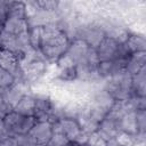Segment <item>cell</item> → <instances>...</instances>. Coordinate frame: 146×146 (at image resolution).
<instances>
[{"label": "cell", "mask_w": 146, "mask_h": 146, "mask_svg": "<svg viewBox=\"0 0 146 146\" xmlns=\"http://www.w3.org/2000/svg\"><path fill=\"white\" fill-rule=\"evenodd\" d=\"M70 43V39L57 29L56 23L42 26L39 50L48 63H55L62 55H64Z\"/></svg>", "instance_id": "1"}, {"label": "cell", "mask_w": 146, "mask_h": 146, "mask_svg": "<svg viewBox=\"0 0 146 146\" xmlns=\"http://www.w3.org/2000/svg\"><path fill=\"white\" fill-rule=\"evenodd\" d=\"M102 88L105 89L115 99V102L127 100L132 95L131 75L125 71H121L110 79L103 80Z\"/></svg>", "instance_id": "2"}, {"label": "cell", "mask_w": 146, "mask_h": 146, "mask_svg": "<svg viewBox=\"0 0 146 146\" xmlns=\"http://www.w3.org/2000/svg\"><path fill=\"white\" fill-rule=\"evenodd\" d=\"M2 122L8 135L17 137L27 135L36 121L33 116H24L13 111L2 119Z\"/></svg>", "instance_id": "3"}, {"label": "cell", "mask_w": 146, "mask_h": 146, "mask_svg": "<svg viewBox=\"0 0 146 146\" xmlns=\"http://www.w3.org/2000/svg\"><path fill=\"white\" fill-rule=\"evenodd\" d=\"M96 52L98 56L99 62L106 60H114L119 58H125L130 56V52L124 43H117L116 41L105 38L100 44L96 48Z\"/></svg>", "instance_id": "4"}, {"label": "cell", "mask_w": 146, "mask_h": 146, "mask_svg": "<svg viewBox=\"0 0 146 146\" xmlns=\"http://www.w3.org/2000/svg\"><path fill=\"white\" fill-rule=\"evenodd\" d=\"M75 39L82 40L86 42L90 48L96 49L100 42L105 39V33L100 25L96 22V18L94 22L89 24H83L79 25L76 27V33H75Z\"/></svg>", "instance_id": "5"}, {"label": "cell", "mask_w": 146, "mask_h": 146, "mask_svg": "<svg viewBox=\"0 0 146 146\" xmlns=\"http://www.w3.org/2000/svg\"><path fill=\"white\" fill-rule=\"evenodd\" d=\"M52 132L63 135L70 143L73 144L75 138L81 132V128L78 122L72 117H62L52 123Z\"/></svg>", "instance_id": "6"}, {"label": "cell", "mask_w": 146, "mask_h": 146, "mask_svg": "<svg viewBox=\"0 0 146 146\" xmlns=\"http://www.w3.org/2000/svg\"><path fill=\"white\" fill-rule=\"evenodd\" d=\"M128 58L129 57L119 58V59H114V60L99 62V64L97 66V74H98L99 79L106 80V79H110L111 76L115 75L116 73L124 71L125 66H127Z\"/></svg>", "instance_id": "7"}, {"label": "cell", "mask_w": 146, "mask_h": 146, "mask_svg": "<svg viewBox=\"0 0 146 146\" xmlns=\"http://www.w3.org/2000/svg\"><path fill=\"white\" fill-rule=\"evenodd\" d=\"M29 92H32V90H31V87L29 84H26L25 82H15L10 87L2 90V94L6 98V100L13 108Z\"/></svg>", "instance_id": "8"}, {"label": "cell", "mask_w": 146, "mask_h": 146, "mask_svg": "<svg viewBox=\"0 0 146 146\" xmlns=\"http://www.w3.org/2000/svg\"><path fill=\"white\" fill-rule=\"evenodd\" d=\"M120 119L113 117L111 115H106V117L98 124L97 132L107 141L110 139L116 138V136L121 132L120 129Z\"/></svg>", "instance_id": "9"}, {"label": "cell", "mask_w": 146, "mask_h": 146, "mask_svg": "<svg viewBox=\"0 0 146 146\" xmlns=\"http://www.w3.org/2000/svg\"><path fill=\"white\" fill-rule=\"evenodd\" d=\"M52 124L49 122H35L33 128L27 133L36 144L47 145L52 136Z\"/></svg>", "instance_id": "10"}, {"label": "cell", "mask_w": 146, "mask_h": 146, "mask_svg": "<svg viewBox=\"0 0 146 146\" xmlns=\"http://www.w3.org/2000/svg\"><path fill=\"white\" fill-rule=\"evenodd\" d=\"M14 111L24 116H33L35 112V97L33 92L26 94L18 104L14 107Z\"/></svg>", "instance_id": "11"}, {"label": "cell", "mask_w": 146, "mask_h": 146, "mask_svg": "<svg viewBox=\"0 0 146 146\" xmlns=\"http://www.w3.org/2000/svg\"><path fill=\"white\" fill-rule=\"evenodd\" d=\"M29 24L25 18H15V17H7L3 24V31L11 35H19L24 32H27Z\"/></svg>", "instance_id": "12"}, {"label": "cell", "mask_w": 146, "mask_h": 146, "mask_svg": "<svg viewBox=\"0 0 146 146\" xmlns=\"http://www.w3.org/2000/svg\"><path fill=\"white\" fill-rule=\"evenodd\" d=\"M145 63H146V51L130 54L124 71L132 76L145 66Z\"/></svg>", "instance_id": "13"}, {"label": "cell", "mask_w": 146, "mask_h": 146, "mask_svg": "<svg viewBox=\"0 0 146 146\" xmlns=\"http://www.w3.org/2000/svg\"><path fill=\"white\" fill-rule=\"evenodd\" d=\"M132 95L145 97L146 96V65L135 75L131 76Z\"/></svg>", "instance_id": "14"}, {"label": "cell", "mask_w": 146, "mask_h": 146, "mask_svg": "<svg viewBox=\"0 0 146 146\" xmlns=\"http://www.w3.org/2000/svg\"><path fill=\"white\" fill-rule=\"evenodd\" d=\"M124 44L128 48L130 54L146 51V40H145V36L143 33L131 32Z\"/></svg>", "instance_id": "15"}, {"label": "cell", "mask_w": 146, "mask_h": 146, "mask_svg": "<svg viewBox=\"0 0 146 146\" xmlns=\"http://www.w3.org/2000/svg\"><path fill=\"white\" fill-rule=\"evenodd\" d=\"M120 129H121L122 132H125V133L131 135L133 137H136L139 133L137 122H136L135 111L133 112H128L122 116V119L120 121Z\"/></svg>", "instance_id": "16"}, {"label": "cell", "mask_w": 146, "mask_h": 146, "mask_svg": "<svg viewBox=\"0 0 146 146\" xmlns=\"http://www.w3.org/2000/svg\"><path fill=\"white\" fill-rule=\"evenodd\" d=\"M41 31H42V26H30L27 30L30 43L32 49L34 50H39L41 42Z\"/></svg>", "instance_id": "17"}, {"label": "cell", "mask_w": 146, "mask_h": 146, "mask_svg": "<svg viewBox=\"0 0 146 146\" xmlns=\"http://www.w3.org/2000/svg\"><path fill=\"white\" fill-rule=\"evenodd\" d=\"M7 17H15V18H25V3L24 1H13L7 14Z\"/></svg>", "instance_id": "18"}, {"label": "cell", "mask_w": 146, "mask_h": 146, "mask_svg": "<svg viewBox=\"0 0 146 146\" xmlns=\"http://www.w3.org/2000/svg\"><path fill=\"white\" fill-rule=\"evenodd\" d=\"M36 5L40 8V10H43L47 13H56L59 6V1L41 0V1H36Z\"/></svg>", "instance_id": "19"}, {"label": "cell", "mask_w": 146, "mask_h": 146, "mask_svg": "<svg viewBox=\"0 0 146 146\" xmlns=\"http://www.w3.org/2000/svg\"><path fill=\"white\" fill-rule=\"evenodd\" d=\"M14 83H15L14 76L10 73H8L7 71H5L2 67H0V90H3L6 88L10 87Z\"/></svg>", "instance_id": "20"}, {"label": "cell", "mask_w": 146, "mask_h": 146, "mask_svg": "<svg viewBox=\"0 0 146 146\" xmlns=\"http://www.w3.org/2000/svg\"><path fill=\"white\" fill-rule=\"evenodd\" d=\"M136 114V122L138 127L139 133H146V110H138L135 111Z\"/></svg>", "instance_id": "21"}, {"label": "cell", "mask_w": 146, "mask_h": 146, "mask_svg": "<svg viewBox=\"0 0 146 146\" xmlns=\"http://www.w3.org/2000/svg\"><path fill=\"white\" fill-rule=\"evenodd\" d=\"M46 146H73L63 135L60 133H52L51 138L47 143Z\"/></svg>", "instance_id": "22"}, {"label": "cell", "mask_w": 146, "mask_h": 146, "mask_svg": "<svg viewBox=\"0 0 146 146\" xmlns=\"http://www.w3.org/2000/svg\"><path fill=\"white\" fill-rule=\"evenodd\" d=\"M86 145L87 146H106V140L97 131H95L89 133Z\"/></svg>", "instance_id": "23"}, {"label": "cell", "mask_w": 146, "mask_h": 146, "mask_svg": "<svg viewBox=\"0 0 146 146\" xmlns=\"http://www.w3.org/2000/svg\"><path fill=\"white\" fill-rule=\"evenodd\" d=\"M116 141L119 143L120 146H133L135 143H136V138L131 135H128L125 132H120L117 136H116Z\"/></svg>", "instance_id": "24"}, {"label": "cell", "mask_w": 146, "mask_h": 146, "mask_svg": "<svg viewBox=\"0 0 146 146\" xmlns=\"http://www.w3.org/2000/svg\"><path fill=\"white\" fill-rule=\"evenodd\" d=\"M13 111H14V108L8 104V102L6 100V98L2 94V90H1L0 91V117L3 119L7 114H9Z\"/></svg>", "instance_id": "25"}, {"label": "cell", "mask_w": 146, "mask_h": 146, "mask_svg": "<svg viewBox=\"0 0 146 146\" xmlns=\"http://www.w3.org/2000/svg\"><path fill=\"white\" fill-rule=\"evenodd\" d=\"M0 146H18L17 137H14V136L6 137L5 139L0 140Z\"/></svg>", "instance_id": "26"}, {"label": "cell", "mask_w": 146, "mask_h": 146, "mask_svg": "<svg viewBox=\"0 0 146 146\" xmlns=\"http://www.w3.org/2000/svg\"><path fill=\"white\" fill-rule=\"evenodd\" d=\"M88 136H89V133H87V132H84V131L81 130V132H80L79 136L75 138V140L73 141L72 145H86L87 139H88Z\"/></svg>", "instance_id": "27"}, {"label": "cell", "mask_w": 146, "mask_h": 146, "mask_svg": "<svg viewBox=\"0 0 146 146\" xmlns=\"http://www.w3.org/2000/svg\"><path fill=\"white\" fill-rule=\"evenodd\" d=\"M13 1H0V16H6L9 11Z\"/></svg>", "instance_id": "28"}, {"label": "cell", "mask_w": 146, "mask_h": 146, "mask_svg": "<svg viewBox=\"0 0 146 146\" xmlns=\"http://www.w3.org/2000/svg\"><path fill=\"white\" fill-rule=\"evenodd\" d=\"M9 135H8V132L6 131V129H5V125H3V122H2V119L0 117V140H2V139H5L6 137H8Z\"/></svg>", "instance_id": "29"}, {"label": "cell", "mask_w": 146, "mask_h": 146, "mask_svg": "<svg viewBox=\"0 0 146 146\" xmlns=\"http://www.w3.org/2000/svg\"><path fill=\"white\" fill-rule=\"evenodd\" d=\"M106 146H120V145H119V143L116 141V139L114 138V139L107 140V141H106Z\"/></svg>", "instance_id": "30"}, {"label": "cell", "mask_w": 146, "mask_h": 146, "mask_svg": "<svg viewBox=\"0 0 146 146\" xmlns=\"http://www.w3.org/2000/svg\"><path fill=\"white\" fill-rule=\"evenodd\" d=\"M133 146H145V141H136Z\"/></svg>", "instance_id": "31"}, {"label": "cell", "mask_w": 146, "mask_h": 146, "mask_svg": "<svg viewBox=\"0 0 146 146\" xmlns=\"http://www.w3.org/2000/svg\"><path fill=\"white\" fill-rule=\"evenodd\" d=\"M73 146H87V145H73Z\"/></svg>", "instance_id": "32"}, {"label": "cell", "mask_w": 146, "mask_h": 146, "mask_svg": "<svg viewBox=\"0 0 146 146\" xmlns=\"http://www.w3.org/2000/svg\"><path fill=\"white\" fill-rule=\"evenodd\" d=\"M2 29H3V26H0V32L2 31Z\"/></svg>", "instance_id": "33"}]
</instances>
